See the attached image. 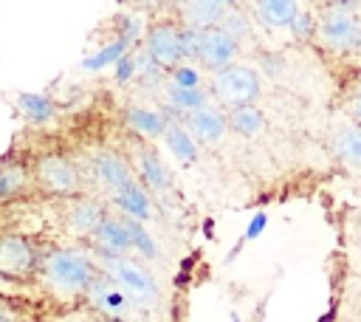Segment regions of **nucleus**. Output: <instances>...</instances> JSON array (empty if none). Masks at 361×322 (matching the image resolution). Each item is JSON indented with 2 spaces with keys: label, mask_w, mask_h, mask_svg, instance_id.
<instances>
[{
  "label": "nucleus",
  "mask_w": 361,
  "mask_h": 322,
  "mask_svg": "<svg viewBox=\"0 0 361 322\" xmlns=\"http://www.w3.org/2000/svg\"><path fill=\"white\" fill-rule=\"evenodd\" d=\"M296 8H299L296 0H259V3H251V20L268 28H290Z\"/></svg>",
  "instance_id": "a211bd4d"
},
{
  "label": "nucleus",
  "mask_w": 361,
  "mask_h": 322,
  "mask_svg": "<svg viewBox=\"0 0 361 322\" xmlns=\"http://www.w3.org/2000/svg\"><path fill=\"white\" fill-rule=\"evenodd\" d=\"M124 54H130V45L116 37V40H110L107 45H102L96 54L85 56V59H82V68H85V71H102L104 65H116Z\"/></svg>",
  "instance_id": "a878e982"
},
{
  "label": "nucleus",
  "mask_w": 361,
  "mask_h": 322,
  "mask_svg": "<svg viewBox=\"0 0 361 322\" xmlns=\"http://www.w3.org/2000/svg\"><path fill=\"white\" fill-rule=\"evenodd\" d=\"M113 206L121 212V217H133L138 223H147L155 217V198L133 178L127 186H121L116 195H110Z\"/></svg>",
  "instance_id": "2eb2a0df"
},
{
  "label": "nucleus",
  "mask_w": 361,
  "mask_h": 322,
  "mask_svg": "<svg viewBox=\"0 0 361 322\" xmlns=\"http://www.w3.org/2000/svg\"><path fill=\"white\" fill-rule=\"evenodd\" d=\"M209 99H214V105L220 110H234V107H245L254 105L262 93V79L251 65H228L217 73L209 76Z\"/></svg>",
  "instance_id": "f03ea898"
},
{
  "label": "nucleus",
  "mask_w": 361,
  "mask_h": 322,
  "mask_svg": "<svg viewBox=\"0 0 361 322\" xmlns=\"http://www.w3.org/2000/svg\"><path fill=\"white\" fill-rule=\"evenodd\" d=\"M104 322H127V319H118V316H104Z\"/></svg>",
  "instance_id": "f704fd0d"
},
{
  "label": "nucleus",
  "mask_w": 361,
  "mask_h": 322,
  "mask_svg": "<svg viewBox=\"0 0 361 322\" xmlns=\"http://www.w3.org/2000/svg\"><path fill=\"white\" fill-rule=\"evenodd\" d=\"M104 206L90 198V195H73L65 206V226L76 234V237H90L99 226V220L104 217Z\"/></svg>",
  "instance_id": "f8f14e48"
},
{
  "label": "nucleus",
  "mask_w": 361,
  "mask_h": 322,
  "mask_svg": "<svg viewBox=\"0 0 361 322\" xmlns=\"http://www.w3.org/2000/svg\"><path fill=\"white\" fill-rule=\"evenodd\" d=\"M166 85H172V88H180V90H195V88H203L200 85V71L195 68V65H178V68H172L169 73H166Z\"/></svg>",
  "instance_id": "c85d7f7f"
},
{
  "label": "nucleus",
  "mask_w": 361,
  "mask_h": 322,
  "mask_svg": "<svg viewBox=\"0 0 361 322\" xmlns=\"http://www.w3.org/2000/svg\"><path fill=\"white\" fill-rule=\"evenodd\" d=\"M361 31V17L358 14H347V11H338L333 8L330 3L324 6V11L319 14V23H316V34L313 40L330 51V54H350L355 37Z\"/></svg>",
  "instance_id": "39448f33"
},
{
  "label": "nucleus",
  "mask_w": 361,
  "mask_h": 322,
  "mask_svg": "<svg viewBox=\"0 0 361 322\" xmlns=\"http://www.w3.org/2000/svg\"><path fill=\"white\" fill-rule=\"evenodd\" d=\"M124 121L127 127L141 138V141H152V138H161L169 119L164 110L158 107H141V105H130L124 110Z\"/></svg>",
  "instance_id": "f3484780"
},
{
  "label": "nucleus",
  "mask_w": 361,
  "mask_h": 322,
  "mask_svg": "<svg viewBox=\"0 0 361 322\" xmlns=\"http://www.w3.org/2000/svg\"><path fill=\"white\" fill-rule=\"evenodd\" d=\"M85 297H87V302H90L96 311H102V314H107V316H118V319L127 316L130 299H127V297L121 294V288H118L107 274H102V271L93 277V282L87 285Z\"/></svg>",
  "instance_id": "4468645a"
},
{
  "label": "nucleus",
  "mask_w": 361,
  "mask_h": 322,
  "mask_svg": "<svg viewBox=\"0 0 361 322\" xmlns=\"http://www.w3.org/2000/svg\"><path fill=\"white\" fill-rule=\"evenodd\" d=\"M28 178H31V172H28L23 164H17V161L3 164V167H0V203L17 198V195L25 189Z\"/></svg>",
  "instance_id": "b1692460"
},
{
  "label": "nucleus",
  "mask_w": 361,
  "mask_h": 322,
  "mask_svg": "<svg viewBox=\"0 0 361 322\" xmlns=\"http://www.w3.org/2000/svg\"><path fill=\"white\" fill-rule=\"evenodd\" d=\"M333 153L344 161V167L361 169V127L358 124L338 127V133L333 136Z\"/></svg>",
  "instance_id": "412c9836"
},
{
  "label": "nucleus",
  "mask_w": 361,
  "mask_h": 322,
  "mask_svg": "<svg viewBox=\"0 0 361 322\" xmlns=\"http://www.w3.org/2000/svg\"><path fill=\"white\" fill-rule=\"evenodd\" d=\"M344 110H347V116L361 127V93L358 90H353L350 96H347V102H344Z\"/></svg>",
  "instance_id": "2f4dec72"
},
{
  "label": "nucleus",
  "mask_w": 361,
  "mask_h": 322,
  "mask_svg": "<svg viewBox=\"0 0 361 322\" xmlns=\"http://www.w3.org/2000/svg\"><path fill=\"white\" fill-rule=\"evenodd\" d=\"M39 254L34 243L23 234H3L0 237V274L8 280H25L37 271Z\"/></svg>",
  "instance_id": "0eeeda50"
},
{
  "label": "nucleus",
  "mask_w": 361,
  "mask_h": 322,
  "mask_svg": "<svg viewBox=\"0 0 361 322\" xmlns=\"http://www.w3.org/2000/svg\"><path fill=\"white\" fill-rule=\"evenodd\" d=\"M166 102H169V107L183 119L186 113H192V110H197V107H203V105H209V90L206 88H195V90H180V88H172V85H166Z\"/></svg>",
  "instance_id": "5701e85b"
},
{
  "label": "nucleus",
  "mask_w": 361,
  "mask_h": 322,
  "mask_svg": "<svg viewBox=\"0 0 361 322\" xmlns=\"http://www.w3.org/2000/svg\"><path fill=\"white\" fill-rule=\"evenodd\" d=\"M220 28H223V31H228V34L240 42V40L251 37V17H248L240 6H234V3H231V6H228V14L223 17V25H220Z\"/></svg>",
  "instance_id": "cd10ccee"
},
{
  "label": "nucleus",
  "mask_w": 361,
  "mask_h": 322,
  "mask_svg": "<svg viewBox=\"0 0 361 322\" xmlns=\"http://www.w3.org/2000/svg\"><path fill=\"white\" fill-rule=\"evenodd\" d=\"M350 56L361 59V31H358V37H355V42H353V48H350Z\"/></svg>",
  "instance_id": "72a5a7b5"
},
{
  "label": "nucleus",
  "mask_w": 361,
  "mask_h": 322,
  "mask_svg": "<svg viewBox=\"0 0 361 322\" xmlns=\"http://www.w3.org/2000/svg\"><path fill=\"white\" fill-rule=\"evenodd\" d=\"M116 25H118V40H124L130 48L144 37V23L135 14H116Z\"/></svg>",
  "instance_id": "c756f323"
},
{
  "label": "nucleus",
  "mask_w": 361,
  "mask_h": 322,
  "mask_svg": "<svg viewBox=\"0 0 361 322\" xmlns=\"http://www.w3.org/2000/svg\"><path fill=\"white\" fill-rule=\"evenodd\" d=\"M121 223H124V232H127V240H130V251H138L141 257L155 260L158 257V243L147 232V226L138 223V220H133V217H121Z\"/></svg>",
  "instance_id": "393cba45"
},
{
  "label": "nucleus",
  "mask_w": 361,
  "mask_h": 322,
  "mask_svg": "<svg viewBox=\"0 0 361 322\" xmlns=\"http://www.w3.org/2000/svg\"><path fill=\"white\" fill-rule=\"evenodd\" d=\"M37 271L42 282L59 297H85L87 285L99 274V266L79 249H51L39 257Z\"/></svg>",
  "instance_id": "f257e3e1"
},
{
  "label": "nucleus",
  "mask_w": 361,
  "mask_h": 322,
  "mask_svg": "<svg viewBox=\"0 0 361 322\" xmlns=\"http://www.w3.org/2000/svg\"><path fill=\"white\" fill-rule=\"evenodd\" d=\"M226 124H228L231 133H237L243 138H254L265 130V116L257 105H245V107L226 110Z\"/></svg>",
  "instance_id": "6ab92c4d"
},
{
  "label": "nucleus",
  "mask_w": 361,
  "mask_h": 322,
  "mask_svg": "<svg viewBox=\"0 0 361 322\" xmlns=\"http://www.w3.org/2000/svg\"><path fill=\"white\" fill-rule=\"evenodd\" d=\"M130 79H135V56H133V54H124V56L116 62V82H118V85H127Z\"/></svg>",
  "instance_id": "7c9ffc66"
},
{
  "label": "nucleus",
  "mask_w": 361,
  "mask_h": 322,
  "mask_svg": "<svg viewBox=\"0 0 361 322\" xmlns=\"http://www.w3.org/2000/svg\"><path fill=\"white\" fill-rule=\"evenodd\" d=\"M31 178L42 186V192L48 195H59V198H73L82 186V172L79 167L62 155V153H45L37 158Z\"/></svg>",
  "instance_id": "20e7f679"
},
{
  "label": "nucleus",
  "mask_w": 361,
  "mask_h": 322,
  "mask_svg": "<svg viewBox=\"0 0 361 322\" xmlns=\"http://www.w3.org/2000/svg\"><path fill=\"white\" fill-rule=\"evenodd\" d=\"M355 90L361 93V73H358V79H355Z\"/></svg>",
  "instance_id": "c9c22d12"
},
{
  "label": "nucleus",
  "mask_w": 361,
  "mask_h": 322,
  "mask_svg": "<svg viewBox=\"0 0 361 322\" xmlns=\"http://www.w3.org/2000/svg\"><path fill=\"white\" fill-rule=\"evenodd\" d=\"M237 54H240V42L228 31H223V28H206V31H200L195 62H200L206 71L217 73V71L234 65L237 62Z\"/></svg>",
  "instance_id": "6e6552de"
},
{
  "label": "nucleus",
  "mask_w": 361,
  "mask_h": 322,
  "mask_svg": "<svg viewBox=\"0 0 361 322\" xmlns=\"http://www.w3.org/2000/svg\"><path fill=\"white\" fill-rule=\"evenodd\" d=\"M17 110L23 119H28L31 124H45L54 119L56 105L54 99H48L45 93H17Z\"/></svg>",
  "instance_id": "4be33fe9"
},
{
  "label": "nucleus",
  "mask_w": 361,
  "mask_h": 322,
  "mask_svg": "<svg viewBox=\"0 0 361 322\" xmlns=\"http://www.w3.org/2000/svg\"><path fill=\"white\" fill-rule=\"evenodd\" d=\"M228 319H231V322H240V316H237V314H228Z\"/></svg>",
  "instance_id": "e433bc0d"
},
{
  "label": "nucleus",
  "mask_w": 361,
  "mask_h": 322,
  "mask_svg": "<svg viewBox=\"0 0 361 322\" xmlns=\"http://www.w3.org/2000/svg\"><path fill=\"white\" fill-rule=\"evenodd\" d=\"M226 0H195V3H180L175 6L180 11V25L195 28V31H206V28H220L223 17L228 14Z\"/></svg>",
  "instance_id": "dca6fc26"
},
{
  "label": "nucleus",
  "mask_w": 361,
  "mask_h": 322,
  "mask_svg": "<svg viewBox=\"0 0 361 322\" xmlns=\"http://www.w3.org/2000/svg\"><path fill=\"white\" fill-rule=\"evenodd\" d=\"M102 266L99 268L102 274H107L118 288L121 294L130 299V302H138V305H155L161 299V288H158V280L135 260L130 257H102Z\"/></svg>",
  "instance_id": "7ed1b4c3"
},
{
  "label": "nucleus",
  "mask_w": 361,
  "mask_h": 322,
  "mask_svg": "<svg viewBox=\"0 0 361 322\" xmlns=\"http://www.w3.org/2000/svg\"><path fill=\"white\" fill-rule=\"evenodd\" d=\"M265 223H268V215L265 212H257L254 217H251V223H248V229H245V240H254L262 229H265Z\"/></svg>",
  "instance_id": "473e14b6"
},
{
  "label": "nucleus",
  "mask_w": 361,
  "mask_h": 322,
  "mask_svg": "<svg viewBox=\"0 0 361 322\" xmlns=\"http://www.w3.org/2000/svg\"><path fill=\"white\" fill-rule=\"evenodd\" d=\"M135 181L149 192V195H155V198H161V195H166L169 189H172V172H169V167L164 164V158L147 144V141H141L138 138V144H135Z\"/></svg>",
  "instance_id": "1a4fd4ad"
},
{
  "label": "nucleus",
  "mask_w": 361,
  "mask_h": 322,
  "mask_svg": "<svg viewBox=\"0 0 361 322\" xmlns=\"http://www.w3.org/2000/svg\"><path fill=\"white\" fill-rule=\"evenodd\" d=\"M90 172H93L96 184H99L102 189H107L110 195H116L121 186H127V184L135 178L130 161H127L121 153H116V150H99V153H93V158H90Z\"/></svg>",
  "instance_id": "9d476101"
},
{
  "label": "nucleus",
  "mask_w": 361,
  "mask_h": 322,
  "mask_svg": "<svg viewBox=\"0 0 361 322\" xmlns=\"http://www.w3.org/2000/svg\"><path fill=\"white\" fill-rule=\"evenodd\" d=\"M149 59L169 73L172 68L183 65V48H180V23L178 20H155L147 31H144V45H141Z\"/></svg>",
  "instance_id": "423d86ee"
},
{
  "label": "nucleus",
  "mask_w": 361,
  "mask_h": 322,
  "mask_svg": "<svg viewBox=\"0 0 361 322\" xmlns=\"http://www.w3.org/2000/svg\"><path fill=\"white\" fill-rule=\"evenodd\" d=\"M180 124L189 130V136L195 138V144H197V141H200V144H220V141L226 138V133H228L226 110H220L214 102H209V105H203V107L186 113Z\"/></svg>",
  "instance_id": "9b49d317"
},
{
  "label": "nucleus",
  "mask_w": 361,
  "mask_h": 322,
  "mask_svg": "<svg viewBox=\"0 0 361 322\" xmlns=\"http://www.w3.org/2000/svg\"><path fill=\"white\" fill-rule=\"evenodd\" d=\"M87 240L99 251V257H127V251H130V240H127L121 215H104Z\"/></svg>",
  "instance_id": "ddd939ff"
},
{
  "label": "nucleus",
  "mask_w": 361,
  "mask_h": 322,
  "mask_svg": "<svg viewBox=\"0 0 361 322\" xmlns=\"http://www.w3.org/2000/svg\"><path fill=\"white\" fill-rule=\"evenodd\" d=\"M164 144H166V150L180 161V164H195L197 161V144H195V138L189 136V130L180 124V121H172L169 119V124H166V130H164Z\"/></svg>",
  "instance_id": "aec40b11"
},
{
  "label": "nucleus",
  "mask_w": 361,
  "mask_h": 322,
  "mask_svg": "<svg viewBox=\"0 0 361 322\" xmlns=\"http://www.w3.org/2000/svg\"><path fill=\"white\" fill-rule=\"evenodd\" d=\"M316 23H319L316 8H313V6L299 3L296 17H293V23H290V34H293V40H299V42L313 40V34H316Z\"/></svg>",
  "instance_id": "bb28decb"
}]
</instances>
